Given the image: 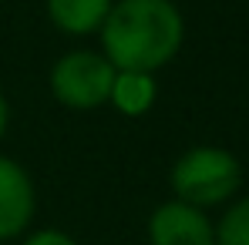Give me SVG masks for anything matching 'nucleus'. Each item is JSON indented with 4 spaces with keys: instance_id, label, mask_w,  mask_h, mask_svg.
Returning <instances> with one entry per match:
<instances>
[{
    "instance_id": "1",
    "label": "nucleus",
    "mask_w": 249,
    "mask_h": 245,
    "mask_svg": "<svg viewBox=\"0 0 249 245\" xmlns=\"http://www.w3.org/2000/svg\"><path fill=\"white\" fill-rule=\"evenodd\" d=\"M101 41L115 71L152 74L175 57L182 17L168 0H118L101 24Z\"/></svg>"
},
{
    "instance_id": "9",
    "label": "nucleus",
    "mask_w": 249,
    "mask_h": 245,
    "mask_svg": "<svg viewBox=\"0 0 249 245\" xmlns=\"http://www.w3.org/2000/svg\"><path fill=\"white\" fill-rule=\"evenodd\" d=\"M24 245H78V242L68 239L64 232H34Z\"/></svg>"
},
{
    "instance_id": "3",
    "label": "nucleus",
    "mask_w": 249,
    "mask_h": 245,
    "mask_svg": "<svg viewBox=\"0 0 249 245\" xmlns=\"http://www.w3.org/2000/svg\"><path fill=\"white\" fill-rule=\"evenodd\" d=\"M115 67L105 54L91 50H74L61 57L51 71V87L61 104L68 108H98L111 98L115 87Z\"/></svg>"
},
{
    "instance_id": "5",
    "label": "nucleus",
    "mask_w": 249,
    "mask_h": 245,
    "mask_svg": "<svg viewBox=\"0 0 249 245\" xmlns=\"http://www.w3.org/2000/svg\"><path fill=\"white\" fill-rule=\"evenodd\" d=\"M34 212V188L20 164L0 158V239L17 235Z\"/></svg>"
},
{
    "instance_id": "8",
    "label": "nucleus",
    "mask_w": 249,
    "mask_h": 245,
    "mask_svg": "<svg viewBox=\"0 0 249 245\" xmlns=\"http://www.w3.org/2000/svg\"><path fill=\"white\" fill-rule=\"evenodd\" d=\"M215 245H249V198H243L222 215Z\"/></svg>"
},
{
    "instance_id": "10",
    "label": "nucleus",
    "mask_w": 249,
    "mask_h": 245,
    "mask_svg": "<svg viewBox=\"0 0 249 245\" xmlns=\"http://www.w3.org/2000/svg\"><path fill=\"white\" fill-rule=\"evenodd\" d=\"M7 114H10L7 111V98L0 94V138H3V128H7Z\"/></svg>"
},
{
    "instance_id": "6",
    "label": "nucleus",
    "mask_w": 249,
    "mask_h": 245,
    "mask_svg": "<svg viewBox=\"0 0 249 245\" xmlns=\"http://www.w3.org/2000/svg\"><path fill=\"white\" fill-rule=\"evenodd\" d=\"M51 20L68 34H91L105 24L111 0H47Z\"/></svg>"
},
{
    "instance_id": "4",
    "label": "nucleus",
    "mask_w": 249,
    "mask_h": 245,
    "mask_svg": "<svg viewBox=\"0 0 249 245\" xmlns=\"http://www.w3.org/2000/svg\"><path fill=\"white\" fill-rule=\"evenodd\" d=\"M152 245H215V232L202 215V208L185 202L159 205L148 222Z\"/></svg>"
},
{
    "instance_id": "2",
    "label": "nucleus",
    "mask_w": 249,
    "mask_h": 245,
    "mask_svg": "<svg viewBox=\"0 0 249 245\" xmlns=\"http://www.w3.org/2000/svg\"><path fill=\"white\" fill-rule=\"evenodd\" d=\"M243 181L239 162L222 148H192L172 168V188L178 202L192 208L226 202Z\"/></svg>"
},
{
    "instance_id": "7",
    "label": "nucleus",
    "mask_w": 249,
    "mask_h": 245,
    "mask_svg": "<svg viewBox=\"0 0 249 245\" xmlns=\"http://www.w3.org/2000/svg\"><path fill=\"white\" fill-rule=\"evenodd\" d=\"M111 101L122 114H145L155 101V81L138 71H118L115 87H111Z\"/></svg>"
}]
</instances>
